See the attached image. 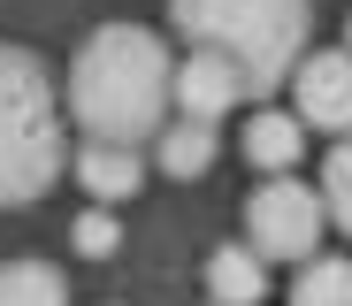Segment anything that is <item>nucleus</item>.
Masks as SVG:
<instances>
[{"mask_svg":"<svg viewBox=\"0 0 352 306\" xmlns=\"http://www.w3.org/2000/svg\"><path fill=\"white\" fill-rule=\"evenodd\" d=\"M199 276H207V298L214 306H261L268 298V261L253 253V245H214Z\"/></svg>","mask_w":352,"mask_h":306,"instance_id":"obj_8","label":"nucleus"},{"mask_svg":"<svg viewBox=\"0 0 352 306\" xmlns=\"http://www.w3.org/2000/svg\"><path fill=\"white\" fill-rule=\"evenodd\" d=\"M168 23L192 46H214L238 61L245 100H268L291 77V61L307 54L314 0H168Z\"/></svg>","mask_w":352,"mask_h":306,"instance_id":"obj_2","label":"nucleus"},{"mask_svg":"<svg viewBox=\"0 0 352 306\" xmlns=\"http://www.w3.org/2000/svg\"><path fill=\"white\" fill-rule=\"evenodd\" d=\"M291 115L307 131H352V54L329 46V54H299L291 61Z\"/></svg>","mask_w":352,"mask_h":306,"instance_id":"obj_5","label":"nucleus"},{"mask_svg":"<svg viewBox=\"0 0 352 306\" xmlns=\"http://www.w3.org/2000/svg\"><path fill=\"white\" fill-rule=\"evenodd\" d=\"M62 168H69V131H62L54 77L31 46L0 39V207L46 199Z\"/></svg>","mask_w":352,"mask_h":306,"instance_id":"obj_3","label":"nucleus"},{"mask_svg":"<svg viewBox=\"0 0 352 306\" xmlns=\"http://www.w3.org/2000/svg\"><path fill=\"white\" fill-rule=\"evenodd\" d=\"M77 184L100 199V207H115V199H131L138 184H146V161H138V146H107V138H85L77 146Z\"/></svg>","mask_w":352,"mask_h":306,"instance_id":"obj_7","label":"nucleus"},{"mask_svg":"<svg viewBox=\"0 0 352 306\" xmlns=\"http://www.w3.org/2000/svg\"><path fill=\"white\" fill-rule=\"evenodd\" d=\"M344 54H352V23H344Z\"/></svg>","mask_w":352,"mask_h":306,"instance_id":"obj_15","label":"nucleus"},{"mask_svg":"<svg viewBox=\"0 0 352 306\" xmlns=\"http://www.w3.org/2000/svg\"><path fill=\"white\" fill-rule=\"evenodd\" d=\"M0 306H69V276L54 261H8L0 268Z\"/></svg>","mask_w":352,"mask_h":306,"instance_id":"obj_12","label":"nucleus"},{"mask_svg":"<svg viewBox=\"0 0 352 306\" xmlns=\"http://www.w3.org/2000/svg\"><path fill=\"white\" fill-rule=\"evenodd\" d=\"M322 215L352 237V131L329 146V161H322Z\"/></svg>","mask_w":352,"mask_h":306,"instance_id":"obj_13","label":"nucleus"},{"mask_svg":"<svg viewBox=\"0 0 352 306\" xmlns=\"http://www.w3.org/2000/svg\"><path fill=\"white\" fill-rule=\"evenodd\" d=\"M168 69L176 61L161 54V39L146 23H100L77 61H69V115L85 138L107 146H146L168 122Z\"/></svg>","mask_w":352,"mask_h":306,"instance_id":"obj_1","label":"nucleus"},{"mask_svg":"<svg viewBox=\"0 0 352 306\" xmlns=\"http://www.w3.org/2000/svg\"><path fill=\"white\" fill-rule=\"evenodd\" d=\"M153 161H161V176H176V184L207 176V168H214V122H192V115L161 122V131H153Z\"/></svg>","mask_w":352,"mask_h":306,"instance_id":"obj_9","label":"nucleus"},{"mask_svg":"<svg viewBox=\"0 0 352 306\" xmlns=\"http://www.w3.org/2000/svg\"><path fill=\"white\" fill-rule=\"evenodd\" d=\"M322 192H307V184L299 176H268L261 184V192L245 199V245H253V253L261 261H307L314 253V245H322Z\"/></svg>","mask_w":352,"mask_h":306,"instance_id":"obj_4","label":"nucleus"},{"mask_svg":"<svg viewBox=\"0 0 352 306\" xmlns=\"http://www.w3.org/2000/svg\"><path fill=\"white\" fill-rule=\"evenodd\" d=\"M69 237H77V253H85V261H107L115 245H123V230H115V215H107V207H85Z\"/></svg>","mask_w":352,"mask_h":306,"instance_id":"obj_14","label":"nucleus"},{"mask_svg":"<svg viewBox=\"0 0 352 306\" xmlns=\"http://www.w3.org/2000/svg\"><path fill=\"white\" fill-rule=\"evenodd\" d=\"M291 306H352V261L344 253H307L291 276Z\"/></svg>","mask_w":352,"mask_h":306,"instance_id":"obj_11","label":"nucleus"},{"mask_svg":"<svg viewBox=\"0 0 352 306\" xmlns=\"http://www.w3.org/2000/svg\"><path fill=\"white\" fill-rule=\"evenodd\" d=\"M238 100H245V77H238V61L214 54V46H192V54L168 69V107L192 115V122H222Z\"/></svg>","mask_w":352,"mask_h":306,"instance_id":"obj_6","label":"nucleus"},{"mask_svg":"<svg viewBox=\"0 0 352 306\" xmlns=\"http://www.w3.org/2000/svg\"><path fill=\"white\" fill-rule=\"evenodd\" d=\"M299 153H307V122H299V115H268V107H261V115L245 122V161H253V168L283 176Z\"/></svg>","mask_w":352,"mask_h":306,"instance_id":"obj_10","label":"nucleus"}]
</instances>
